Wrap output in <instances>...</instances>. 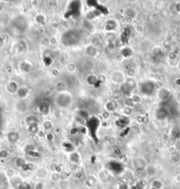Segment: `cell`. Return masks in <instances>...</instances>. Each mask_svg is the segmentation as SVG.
Masks as SVG:
<instances>
[{
    "mask_svg": "<svg viewBox=\"0 0 180 189\" xmlns=\"http://www.w3.org/2000/svg\"><path fill=\"white\" fill-rule=\"evenodd\" d=\"M140 90L141 94L144 95V96L150 97V96L155 94V90H156L155 83L149 81L141 82L140 85Z\"/></svg>",
    "mask_w": 180,
    "mask_h": 189,
    "instance_id": "7a4b0ae2",
    "label": "cell"
},
{
    "mask_svg": "<svg viewBox=\"0 0 180 189\" xmlns=\"http://www.w3.org/2000/svg\"><path fill=\"white\" fill-rule=\"evenodd\" d=\"M28 94V90L26 88H19V96L20 97H25Z\"/></svg>",
    "mask_w": 180,
    "mask_h": 189,
    "instance_id": "ac0fdd59",
    "label": "cell"
},
{
    "mask_svg": "<svg viewBox=\"0 0 180 189\" xmlns=\"http://www.w3.org/2000/svg\"><path fill=\"white\" fill-rule=\"evenodd\" d=\"M47 140L49 141H52L53 140V134H50V133H48L47 134Z\"/></svg>",
    "mask_w": 180,
    "mask_h": 189,
    "instance_id": "44dd1931",
    "label": "cell"
},
{
    "mask_svg": "<svg viewBox=\"0 0 180 189\" xmlns=\"http://www.w3.org/2000/svg\"><path fill=\"white\" fill-rule=\"evenodd\" d=\"M43 127H44L46 130H50V129L52 127V124H51V122H50V121L44 122V124H43Z\"/></svg>",
    "mask_w": 180,
    "mask_h": 189,
    "instance_id": "d6986e66",
    "label": "cell"
},
{
    "mask_svg": "<svg viewBox=\"0 0 180 189\" xmlns=\"http://www.w3.org/2000/svg\"><path fill=\"white\" fill-rule=\"evenodd\" d=\"M71 102V97L66 94H61L57 98V104L60 107H66Z\"/></svg>",
    "mask_w": 180,
    "mask_h": 189,
    "instance_id": "3957f363",
    "label": "cell"
},
{
    "mask_svg": "<svg viewBox=\"0 0 180 189\" xmlns=\"http://www.w3.org/2000/svg\"><path fill=\"white\" fill-rule=\"evenodd\" d=\"M132 54H133V51H132L131 49L129 48L124 49V50L122 51V56H123V57H130Z\"/></svg>",
    "mask_w": 180,
    "mask_h": 189,
    "instance_id": "9a60e30c",
    "label": "cell"
},
{
    "mask_svg": "<svg viewBox=\"0 0 180 189\" xmlns=\"http://www.w3.org/2000/svg\"><path fill=\"white\" fill-rule=\"evenodd\" d=\"M0 189H8V181L4 174H0Z\"/></svg>",
    "mask_w": 180,
    "mask_h": 189,
    "instance_id": "52a82bcc",
    "label": "cell"
},
{
    "mask_svg": "<svg viewBox=\"0 0 180 189\" xmlns=\"http://www.w3.org/2000/svg\"><path fill=\"white\" fill-rule=\"evenodd\" d=\"M81 41V34L76 29H70L65 32L61 36V43L66 47L75 46Z\"/></svg>",
    "mask_w": 180,
    "mask_h": 189,
    "instance_id": "6da1fadb",
    "label": "cell"
},
{
    "mask_svg": "<svg viewBox=\"0 0 180 189\" xmlns=\"http://www.w3.org/2000/svg\"><path fill=\"white\" fill-rule=\"evenodd\" d=\"M168 115H169L168 110L165 109V108H163V107L159 108L156 111V117L157 119H161V120L165 119L166 118L168 117Z\"/></svg>",
    "mask_w": 180,
    "mask_h": 189,
    "instance_id": "8992f818",
    "label": "cell"
},
{
    "mask_svg": "<svg viewBox=\"0 0 180 189\" xmlns=\"http://www.w3.org/2000/svg\"><path fill=\"white\" fill-rule=\"evenodd\" d=\"M169 96H170V92L165 88H162L160 91V93H159V97H160L161 100H167L170 97Z\"/></svg>",
    "mask_w": 180,
    "mask_h": 189,
    "instance_id": "9c48e42d",
    "label": "cell"
},
{
    "mask_svg": "<svg viewBox=\"0 0 180 189\" xmlns=\"http://www.w3.org/2000/svg\"><path fill=\"white\" fill-rule=\"evenodd\" d=\"M128 124V120L126 118H120L119 120L117 121V126L119 127H124Z\"/></svg>",
    "mask_w": 180,
    "mask_h": 189,
    "instance_id": "8fae6325",
    "label": "cell"
},
{
    "mask_svg": "<svg viewBox=\"0 0 180 189\" xmlns=\"http://www.w3.org/2000/svg\"><path fill=\"white\" fill-rule=\"evenodd\" d=\"M87 81H88L89 84L93 85V84L97 82V78L95 77V75H90L89 77L87 78Z\"/></svg>",
    "mask_w": 180,
    "mask_h": 189,
    "instance_id": "e0dca14e",
    "label": "cell"
},
{
    "mask_svg": "<svg viewBox=\"0 0 180 189\" xmlns=\"http://www.w3.org/2000/svg\"><path fill=\"white\" fill-rule=\"evenodd\" d=\"M117 108H118V104L115 102H113V101L109 102L106 104V109H107L109 112H114V111L117 110Z\"/></svg>",
    "mask_w": 180,
    "mask_h": 189,
    "instance_id": "30bf717a",
    "label": "cell"
},
{
    "mask_svg": "<svg viewBox=\"0 0 180 189\" xmlns=\"http://www.w3.org/2000/svg\"><path fill=\"white\" fill-rule=\"evenodd\" d=\"M80 4V2H71V6H69L70 8H71L72 6H74V7H77V6H79V5ZM74 11H77V13H80V12H81V10H77V9H73V10H69L68 12H70V13H74Z\"/></svg>",
    "mask_w": 180,
    "mask_h": 189,
    "instance_id": "5bb4252c",
    "label": "cell"
},
{
    "mask_svg": "<svg viewBox=\"0 0 180 189\" xmlns=\"http://www.w3.org/2000/svg\"><path fill=\"white\" fill-rule=\"evenodd\" d=\"M133 165L137 170H143V169H145L147 167L146 161L144 160L143 158H140V157L134 159L133 162Z\"/></svg>",
    "mask_w": 180,
    "mask_h": 189,
    "instance_id": "5b68a950",
    "label": "cell"
},
{
    "mask_svg": "<svg viewBox=\"0 0 180 189\" xmlns=\"http://www.w3.org/2000/svg\"><path fill=\"white\" fill-rule=\"evenodd\" d=\"M19 134L16 133V132H11L9 134H8V140H9V141H11L12 143L16 142V141L19 140Z\"/></svg>",
    "mask_w": 180,
    "mask_h": 189,
    "instance_id": "ba28073f",
    "label": "cell"
},
{
    "mask_svg": "<svg viewBox=\"0 0 180 189\" xmlns=\"http://www.w3.org/2000/svg\"><path fill=\"white\" fill-rule=\"evenodd\" d=\"M40 112H42L43 114H47L49 112V105H48L47 102L42 103L40 105Z\"/></svg>",
    "mask_w": 180,
    "mask_h": 189,
    "instance_id": "7c38bea8",
    "label": "cell"
},
{
    "mask_svg": "<svg viewBox=\"0 0 180 189\" xmlns=\"http://www.w3.org/2000/svg\"><path fill=\"white\" fill-rule=\"evenodd\" d=\"M87 53L88 54V55H91V56H95V54H96V49L93 45H89L87 48Z\"/></svg>",
    "mask_w": 180,
    "mask_h": 189,
    "instance_id": "4fadbf2b",
    "label": "cell"
},
{
    "mask_svg": "<svg viewBox=\"0 0 180 189\" xmlns=\"http://www.w3.org/2000/svg\"><path fill=\"white\" fill-rule=\"evenodd\" d=\"M118 189H128L127 185L124 184V183H123V184H120L119 186H118Z\"/></svg>",
    "mask_w": 180,
    "mask_h": 189,
    "instance_id": "ffe728a7",
    "label": "cell"
},
{
    "mask_svg": "<svg viewBox=\"0 0 180 189\" xmlns=\"http://www.w3.org/2000/svg\"><path fill=\"white\" fill-rule=\"evenodd\" d=\"M29 131L31 133H36L38 132V126L36 123H33L29 125Z\"/></svg>",
    "mask_w": 180,
    "mask_h": 189,
    "instance_id": "2e32d148",
    "label": "cell"
},
{
    "mask_svg": "<svg viewBox=\"0 0 180 189\" xmlns=\"http://www.w3.org/2000/svg\"><path fill=\"white\" fill-rule=\"evenodd\" d=\"M98 125H99L98 118H95V117H92L89 120H88V122H87V127L89 129L90 133H92V134L95 133L96 129L98 128Z\"/></svg>",
    "mask_w": 180,
    "mask_h": 189,
    "instance_id": "277c9868",
    "label": "cell"
}]
</instances>
